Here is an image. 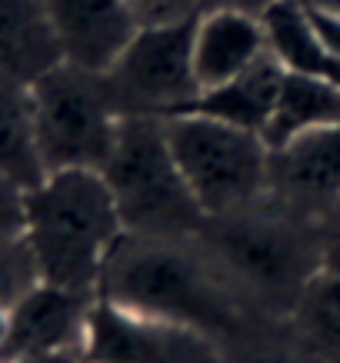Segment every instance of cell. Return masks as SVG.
Wrapping results in <instances>:
<instances>
[{
    "mask_svg": "<svg viewBox=\"0 0 340 363\" xmlns=\"http://www.w3.org/2000/svg\"><path fill=\"white\" fill-rule=\"evenodd\" d=\"M97 297L143 317L184 323L227 340L247 310L234 297L197 233H131L124 230L100 267Z\"/></svg>",
    "mask_w": 340,
    "mask_h": 363,
    "instance_id": "cell-1",
    "label": "cell"
},
{
    "mask_svg": "<svg viewBox=\"0 0 340 363\" xmlns=\"http://www.w3.org/2000/svg\"><path fill=\"white\" fill-rule=\"evenodd\" d=\"M200 240L247 317L290 320L307 284L324 270L317 220L274 194L207 217Z\"/></svg>",
    "mask_w": 340,
    "mask_h": 363,
    "instance_id": "cell-2",
    "label": "cell"
},
{
    "mask_svg": "<svg viewBox=\"0 0 340 363\" xmlns=\"http://www.w3.org/2000/svg\"><path fill=\"white\" fill-rule=\"evenodd\" d=\"M124 233L107 180L97 170H57L27 190V243L50 286L97 294L100 267Z\"/></svg>",
    "mask_w": 340,
    "mask_h": 363,
    "instance_id": "cell-3",
    "label": "cell"
},
{
    "mask_svg": "<svg viewBox=\"0 0 340 363\" xmlns=\"http://www.w3.org/2000/svg\"><path fill=\"white\" fill-rule=\"evenodd\" d=\"M107 180L124 230L131 233H197L204 210L177 167L160 117H121Z\"/></svg>",
    "mask_w": 340,
    "mask_h": 363,
    "instance_id": "cell-4",
    "label": "cell"
},
{
    "mask_svg": "<svg viewBox=\"0 0 340 363\" xmlns=\"http://www.w3.org/2000/svg\"><path fill=\"white\" fill-rule=\"evenodd\" d=\"M164 130L204 217L231 213L267 194L270 147L261 133L194 111L164 117Z\"/></svg>",
    "mask_w": 340,
    "mask_h": 363,
    "instance_id": "cell-5",
    "label": "cell"
},
{
    "mask_svg": "<svg viewBox=\"0 0 340 363\" xmlns=\"http://www.w3.org/2000/svg\"><path fill=\"white\" fill-rule=\"evenodd\" d=\"M37 143L47 174L104 170L117 140L121 113L114 111L104 74L60 64L31 84Z\"/></svg>",
    "mask_w": 340,
    "mask_h": 363,
    "instance_id": "cell-6",
    "label": "cell"
},
{
    "mask_svg": "<svg viewBox=\"0 0 340 363\" xmlns=\"http://www.w3.org/2000/svg\"><path fill=\"white\" fill-rule=\"evenodd\" d=\"M194 23L141 27L131 47L104 74L110 104L121 117H177L200 97L194 74Z\"/></svg>",
    "mask_w": 340,
    "mask_h": 363,
    "instance_id": "cell-7",
    "label": "cell"
},
{
    "mask_svg": "<svg viewBox=\"0 0 340 363\" xmlns=\"http://www.w3.org/2000/svg\"><path fill=\"white\" fill-rule=\"evenodd\" d=\"M84 363H220V343L207 333L143 317L94 300L84 333Z\"/></svg>",
    "mask_w": 340,
    "mask_h": 363,
    "instance_id": "cell-8",
    "label": "cell"
},
{
    "mask_svg": "<svg viewBox=\"0 0 340 363\" xmlns=\"http://www.w3.org/2000/svg\"><path fill=\"white\" fill-rule=\"evenodd\" d=\"M267 194L314 220L340 203V123L307 130L270 150Z\"/></svg>",
    "mask_w": 340,
    "mask_h": 363,
    "instance_id": "cell-9",
    "label": "cell"
},
{
    "mask_svg": "<svg viewBox=\"0 0 340 363\" xmlns=\"http://www.w3.org/2000/svg\"><path fill=\"white\" fill-rule=\"evenodd\" d=\"M94 300L97 294H77V290L50 284L31 290L7 313V330L0 340V363H13L50 350H80Z\"/></svg>",
    "mask_w": 340,
    "mask_h": 363,
    "instance_id": "cell-10",
    "label": "cell"
},
{
    "mask_svg": "<svg viewBox=\"0 0 340 363\" xmlns=\"http://www.w3.org/2000/svg\"><path fill=\"white\" fill-rule=\"evenodd\" d=\"M64 64L107 74L141 33L127 0H47Z\"/></svg>",
    "mask_w": 340,
    "mask_h": 363,
    "instance_id": "cell-11",
    "label": "cell"
},
{
    "mask_svg": "<svg viewBox=\"0 0 340 363\" xmlns=\"http://www.w3.org/2000/svg\"><path fill=\"white\" fill-rule=\"evenodd\" d=\"M263 54H267V33L261 17L241 11H207L197 17L194 74H197L200 94L234 80Z\"/></svg>",
    "mask_w": 340,
    "mask_h": 363,
    "instance_id": "cell-12",
    "label": "cell"
},
{
    "mask_svg": "<svg viewBox=\"0 0 340 363\" xmlns=\"http://www.w3.org/2000/svg\"><path fill=\"white\" fill-rule=\"evenodd\" d=\"M60 64L47 0H0V77L31 87Z\"/></svg>",
    "mask_w": 340,
    "mask_h": 363,
    "instance_id": "cell-13",
    "label": "cell"
},
{
    "mask_svg": "<svg viewBox=\"0 0 340 363\" xmlns=\"http://www.w3.org/2000/svg\"><path fill=\"white\" fill-rule=\"evenodd\" d=\"M284 74L287 70L277 64V57L267 50V54L253 67H247L243 74H237L234 80L220 84V87L207 90V94H200V100L190 111L207 113L214 121L234 123V127H243V130H253L263 137V127L270 123V113H274L280 87H284Z\"/></svg>",
    "mask_w": 340,
    "mask_h": 363,
    "instance_id": "cell-14",
    "label": "cell"
},
{
    "mask_svg": "<svg viewBox=\"0 0 340 363\" xmlns=\"http://www.w3.org/2000/svg\"><path fill=\"white\" fill-rule=\"evenodd\" d=\"M267 33V50L277 57V64L287 74L320 77L330 84H340V64L327 50L317 23L297 0H280L261 17Z\"/></svg>",
    "mask_w": 340,
    "mask_h": 363,
    "instance_id": "cell-15",
    "label": "cell"
},
{
    "mask_svg": "<svg viewBox=\"0 0 340 363\" xmlns=\"http://www.w3.org/2000/svg\"><path fill=\"white\" fill-rule=\"evenodd\" d=\"M0 177L21 190H33L47 180L31 87L7 77H0Z\"/></svg>",
    "mask_w": 340,
    "mask_h": 363,
    "instance_id": "cell-16",
    "label": "cell"
},
{
    "mask_svg": "<svg viewBox=\"0 0 340 363\" xmlns=\"http://www.w3.org/2000/svg\"><path fill=\"white\" fill-rule=\"evenodd\" d=\"M330 123H340V84L304 74H284V87L270 113V123L263 127V140L270 150H277L300 133Z\"/></svg>",
    "mask_w": 340,
    "mask_h": 363,
    "instance_id": "cell-17",
    "label": "cell"
},
{
    "mask_svg": "<svg viewBox=\"0 0 340 363\" xmlns=\"http://www.w3.org/2000/svg\"><path fill=\"white\" fill-rule=\"evenodd\" d=\"M220 363H324L290 320L253 317L220 340Z\"/></svg>",
    "mask_w": 340,
    "mask_h": 363,
    "instance_id": "cell-18",
    "label": "cell"
},
{
    "mask_svg": "<svg viewBox=\"0 0 340 363\" xmlns=\"http://www.w3.org/2000/svg\"><path fill=\"white\" fill-rule=\"evenodd\" d=\"M290 323L324 363L340 360V274L320 270L307 284Z\"/></svg>",
    "mask_w": 340,
    "mask_h": 363,
    "instance_id": "cell-19",
    "label": "cell"
},
{
    "mask_svg": "<svg viewBox=\"0 0 340 363\" xmlns=\"http://www.w3.org/2000/svg\"><path fill=\"white\" fill-rule=\"evenodd\" d=\"M44 284L40 264L33 257L27 237H13V240L0 243V310L11 313L31 290Z\"/></svg>",
    "mask_w": 340,
    "mask_h": 363,
    "instance_id": "cell-20",
    "label": "cell"
},
{
    "mask_svg": "<svg viewBox=\"0 0 340 363\" xmlns=\"http://www.w3.org/2000/svg\"><path fill=\"white\" fill-rule=\"evenodd\" d=\"M141 27H180L200 17V0H127Z\"/></svg>",
    "mask_w": 340,
    "mask_h": 363,
    "instance_id": "cell-21",
    "label": "cell"
},
{
    "mask_svg": "<svg viewBox=\"0 0 340 363\" xmlns=\"http://www.w3.org/2000/svg\"><path fill=\"white\" fill-rule=\"evenodd\" d=\"M27 230V190L0 177V243Z\"/></svg>",
    "mask_w": 340,
    "mask_h": 363,
    "instance_id": "cell-22",
    "label": "cell"
},
{
    "mask_svg": "<svg viewBox=\"0 0 340 363\" xmlns=\"http://www.w3.org/2000/svg\"><path fill=\"white\" fill-rule=\"evenodd\" d=\"M317 230H320V260H324V270L327 274H340V203H334L320 217Z\"/></svg>",
    "mask_w": 340,
    "mask_h": 363,
    "instance_id": "cell-23",
    "label": "cell"
},
{
    "mask_svg": "<svg viewBox=\"0 0 340 363\" xmlns=\"http://www.w3.org/2000/svg\"><path fill=\"white\" fill-rule=\"evenodd\" d=\"M274 4H280V0H200V13H207V11H241V13L263 17Z\"/></svg>",
    "mask_w": 340,
    "mask_h": 363,
    "instance_id": "cell-24",
    "label": "cell"
},
{
    "mask_svg": "<svg viewBox=\"0 0 340 363\" xmlns=\"http://www.w3.org/2000/svg\"><path fill=\"white\" fill-rule=\"evenodd\" d=\"M310 17H314V23H317V30H320V37H324L327 50L340 64V21H334V17H317V13H310Z\"/></svg>",
    "mask_w": 340,
    "mask_h": 363,
    "instance_id": "cell-25",
    "label": "cell"
},
{
    "mask_svg": "<svg viewBox=\"0 0 340 363\" xmlns=\"http://www.w3.org/2000/svg\"><path fill=\"white\" fill-rule=\"evenodd\" d=\"M13 363H84V353L80 350H50V353H33V357H23V360Z\"/></svg>",
    "mask_w": 340,
    "mask_h": 363,
    "instance_id": "cell-26",
    "label": "cell"
},
{
    "mask_svg": "<svg viewBox=\"0 0 340 363\" xmlns=\"http://www.w3.org/2000/svg\"><path fill=\"white\" fill-rule=\"evenodd\" d=\"M304 11L317 13V17H334V21H340V0H297Z\"/></svg>",
    "mask_w": 340,
    "mask_h": 363,
    "instance_id": "cell-27",
    "label": "cell"
},
{
    "mask_svg": "<svg viewBox=\"0 0 340 363\" xmlns=\"http://www.w3.org/2000/svg\"><path fill=\"white\" fill-rule=\"evenodd\" d=\"M334 363H340V360H334Z\"/></svg>",
    "mask_w": 340,
    "mask_h": 363,
    "instance_id": "cell-28",
    "label": "cell"
}]
</instances>
